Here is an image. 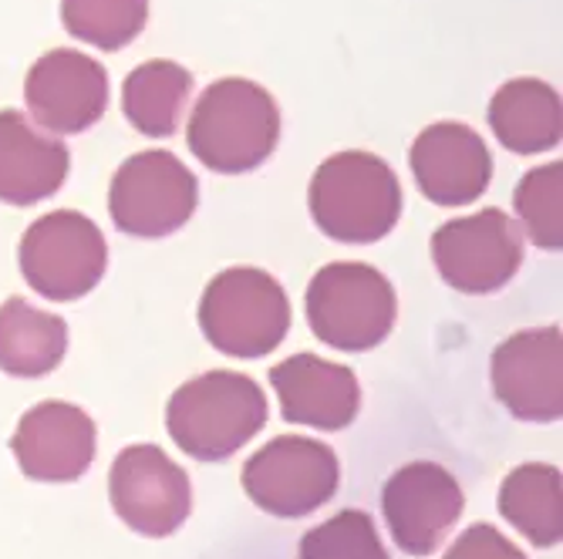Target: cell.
<instances>
[{"label":"cell","mask_w":563,"mask_h":559,"mask_svg":"<svg viewBox=\"0 0 563 559\" xmlns=\"http://www.w3.org/2000/svg\"><path fill=\"white\" fill-rule=\"evenodd\" d=\"M27 119L51 135L88 132L109 109V71L71 47L41 55L24 78Z\"/></svg>","instance_id":"cell-11"},{"label":"cell","mask_w":563,"mask_h":559,"mask_svg":"<svg viewBox=\"0 0 563 559\" xmlns=\"http://www.w3.org/2000/svg\"><path fill=\"white\" fill-rule=\"evenodd\" d=\"M98 432L85 409L68 401H41L24 412L11 438L21 472L34 482H75L95 462Z\"/></svg>","instance_id":"cell-14"},{"label":"cell","mask_w":563,"mask_h":559,"mask_svg":"<svg viewBox=\"0 0 563 559\" xmlns=\"http://www.w3.org/2000/svg\"><path fill=\"white\" fill-rule=\"evenodd\" d=\"M192 94V75L166 58L145 62L129 71L122 85V112L145 138H169L179 132Z\"/></svg>","instance_id":"cell-21"},{"label":"cell","mask_w":563,"mask_h":559,"mask_svg":"<svg viewBox=\"0 0 563 559\" xmlns=\"http://www.w3.org/2000/svg\"><path fill=\"white\" fill-rule=\"evenodd\" d=\"M109 499L115 516L139 536H173L192 510L189 476L159 445H129L109 472Z\"/></svg>","instance_id":"cell-10"},{"label":"cell","mask_w":563,"mask_h":559,"mask_svg":"<svg viewBox=\"0 0 563 559\" xmlns=\"http://www.w3.org/2000/svg\"><path fill=\"white\" fill-rule=\"evenodd\" d=\"M199 202L196 176L166 148L125 159L109 186L112 223L139 239H163L183 230Z\"/></svg>","instance_id":"cell-8"},{"label":"cell","mask_w":563,"mask_h":559,"mask_svg":"<svg viewBox=\"0 0 563 559\" xmlns=\"http://www.w3.org/2000/svg\"><path fill=\"white\" fill-rule=\"evenodd\" d=\"M71 169L68 145L27 119V112L0 109V202L34 206L55 195Z\"/></svg>","instance_id":"cell-17"},{"label":"cell","mask_w":563,"mask_h":559,"mask_svg":"<svg viewBox=\"0 0 563 559\" xmlns=\"http://www.w3.org/2000/svg\"><path fill=\"white\" fill-rule=\"evenodd\" d=\"M62 24L98 51H122L145 31L148 0H62Z\"/></svg>","instance_id":"cell-22"},{"label":"cell","mask_w":563,"mask_h":559,"mask_svg":"<svg viewBox=\"0 0 563 559\" xmlns=\"http://www.w3.org/2000/svg\"><path fill=\"white\" fill-rule=\"evenodd\" d=\"M442 559H527V552L517 543H509L499 529L476 523L445 549Z\"/></svg>","instance_id":"cell-25"},{"label":"cell","mask_w":563,"mask_h":559,"mask_svg":"<svg viewBox=\"0 0 563 559\" xmlns=\"http://www.w3.org/2000/svg\"><path fill=\"white\" fill-rule=\"evenodd\" d=\"M523 243L517 220L489 206L442 223L432 233V264L452 290L483 297L503 290L520 273Z\"/></svg>","instance_id":"cell-9"},{"label":"cell","mask_w":563,"mask_h":559,"mask_svg":"<svg viewBox=\"0 0 563 559\" xmlns=\"http://www.w3.org/2000/svg\"><path fill=\"white\" fill-rule=\"evenodd\" d=\"M560 192H563V166L547 163L530 169L514 189V213L523 239L540 249L560 253L563 246V213H560Z\"/></svg>","instance_id":"cell-23"},{"label":"cell","mask_w":563,"mask_h":559,"mask_svg":"<svg viewBox=\"0 0 563 559\" xmlns=\"http://www.w3.org/2000/svg\"><path fill=\"white\" fill-rule=\"evenodd\" d=\"M303 308L314 337L347 354L378 347L398 321V297L391 280L357 260L321 267L307 283Z\"/></svg>","instance_id":"cell-5"},{"label":"cell","mask_w":563,"mask_h":559,"mask_svg":"<svg viewBox=\"0 0 563 559\" xmlns=\"http://www.w3.org/2000/svg\"><path fill=\"white\" fill-rule=\"evenodd\" d=\"M199 331L220 354L240 361L267 358L290 331V300L261 267H227L199 297Z\"/></svg>","instance_id":"cell-4"},{"label":"cell","mask_w":563,"mask_h":559,"mask_svg":"<svg viewBox=\"0 0 563 559\" xmlns=\"http://www.w3.org/2000/svg\"><path fill=\"white\" fill-rule=\"evenodd\" d=\"M419 192L435 206H466L489 189L493 156L476 128L435 122L422 128L408 152Z\"/></svg>","instance_id":"cell-15"},{"label":"cell","mask_w":563,"mask_h":559,"mask_svg":"<svg viewBox=\"0 0 563 559\" xmlns=\"http://www.w3.org/2000/svg\"><path fill=\"white\" fill-rule=\"evenodd\" d=\"M341 485V462L331 445L280 435L243 466V492L250 502L277 519H303L334 499Z\"/></svg>","instance_id":"cell-7"},{"label":"cell","mask_w":563,"mask_h":559,"mask_svg":"<svg viewBox=\"0 0 563 559\" xmlns=\"http://www.w3.org/2000/svg\"><path fill=\"white\" fill-rule=\"evenodd\" d=\"M267 425V394L236 371H207L173 391L166 428L196 462H227Z\"/></svg>","instance_id":"cell-3"},{"label":"cell","mask_w":563,"mask_h":559,"mask_svg":"<svg viewBox=\"0 0 563 559\" xmlns=\"http://www.w3.org/2000/svg\"><path fill=\"white\" fill-rule=\"evenodd\" d=\"M563 331H517L493 350V391L520 422H560L563 415Z\"/></svg>","instance_id":"cell-13"},{"label":"cell","mask_w":563,"mask_h":559,"mask_svg":"<svg viewBox=\"0 0 563 559\" xmlns=\"http://www.w3.org/2000/svg\"><path fill=\"white\" fill-rule=\"evenodd\" d=\"M499 513L537 549L563 539V476L547 462L517 466L499 485Z\"/></svg>","instance_id":"cell-20"},{"label":"cell","mask_w":563,"mask_h":559,"mask_svg":"<svg viewBox=\"0 0 563 559\" xmlns=\"http://www.w3.org/2000/svg\"><path fill=\"white\" fill-rule=\"evenodd\" d=\"M186 142L210 172L243 176L261 169L280 142L277 98L250 78H220L196 98Z\"/></svg>","instance_id":"cell-1"},{"label":"cell","mask_w":563,"mask_h":559,"mask_svg":"<svg viewBox=\"0 0 563 559\" xmlns=\"http://www.w3.org/2000/svg\"><path fill=\"white\" fill-rule=\"evenodd\" d=\"M489 128L517 156L556 148L563 138L560 91L540 78H514L489 98Z\"/></svg>","instance_id":"cell-18"},{"label":"cell","mask_w":563,"mask_h":559,"mask_svg":"<svg viewBox=\"0 0 563 559\" xmlns=\"http://www.w3.org/2000/svg\"><path fill=\"white\" fill-rule=\"evenodd\" d=\"M297 559H388V549L368 513L341 510L328 523L303 533Z\"/></svg>","instance_id":"cell-24"},{"label":"cell","mask_w":563,"mask_h":559,"mask_svg":"<svg viewBox=\"0 0 563 559\" xmlns=\"http://www.w3.org/2000/svg\"><path fill=\"white\" fill-rule=\"evenodd\" d=\"M68 354V324L24 297L0 303V371L11 378H44Z\"/></svg>","instance_id":"cell-19"},{"label":"cell","mask_w":563,"mask_h":559,"mask_svg":"<svg viewBox=\"0 0 563 559\" xmlns=\"http://www.w3.org/2000/svg\"><path fill=\"white\" fill-rule=\"evenodd\" d=\"M466 495L455 476L435 462H408L382 489V513L395 546L408 556H432L463 516Z\"/></svg>","instance_id":"cell-12"},{"label":"cell","mask_w":563,"mask_h":559,"mask_svg":"<svg viewBox=\"0 0 563 559\" xmlns=\"http://www.w3.org/2000/svg\"><path fill=\"white\" fill-rule=\"evenodd\" d=\"M18 264L34 293L55 303H71L88 297L106 277L109 243L85 213L55 210L24 230Z\"/></svg>","instance_id":"cell-6"},{"label":"cell","mask_w":563,"mask_h":559,"mask_svg":"<svg viewBox=\"0 0 563 559\" xmlns=\"http://www.w3.org/2000/svg\"><path fill=\"white\" fill-rule=\"evenodd\" d=\"M307 210L324 236L347 246H368L398 226L401 182L375 152H334L311 176Z\"/></svg>","instance_id":"cell-2"},{"label":"cell","mask_w":563,"mask_h":559,"mask_svg":"<svg viewBox=\"0 0 563 559\" xmlns=\"http://www.w3.org/2000/svg\"><path fill=\"white\" fill-rule=\"evenodd\" d=\"M271 384L280 412L294 425L318 432H341L362 409V384L347 365L324 361L318 354H294L271 368Z\"/></svg>","instance_id":"cell-16"}]
</instances>
